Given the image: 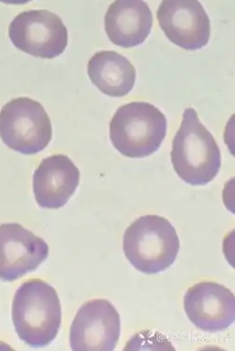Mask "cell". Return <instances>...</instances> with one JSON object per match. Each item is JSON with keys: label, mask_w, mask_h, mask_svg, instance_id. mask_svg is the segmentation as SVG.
Masks as SVG:
<instances>
[{"label": "cell", "mask_w": 235, "mask_h": 351, "mask_svg": "<svg viewBox=\"0 0 235 351\" xmlns=\"http://www.w3.org/2000/svg\"><path fill=\"white\" fill-rule=\"evenodd\" d=\"M12 318L18 336L31 347H44L56 339L62 322L56 289L42 279H30L16 291Z\"/></svg>", "instance_id": "obj_1"}, {"label": "cell", "mask_w": 235, "mask_h": 351, "mask_svg": "<svg viewBox=\"0 0 235 351\" xmlns=\"http://www.w3.org/2000/svg\"><path fill=\"white\" fill-rule=\"evenodd\" d=\"M171 160L178 176L191 186H206L220 171L222 159L218 143L200 123L194 108L184 112L174 137Z\"/></svg>", "instance_id": "obj_2"}, {"label": "cell", "mask_w": 235, "mask_h": 351, "mask_svg": "<svg viewBox=\"0 0 235 351\" xmlns=\"http://www.w3.org/2000/svg\"><path fill=\"white\" fill-rule=\"evenodd\" d=\"M180 240L169 219L159 215H144L128 226L124 235V252L128 262L140 272L156 274L175 263Z\"/></svg>", "instance_id": "obj_3"}, {"label": "cell", "mask_w": 235, "mask_h": 351, "mask_svg": "<svg viewBox=\"0 0 235 351\" xmlns=\"http://www.w3.org/2000/svg\"><path fill=\"white\" fill-rule=\"evenodd\" d=\"M165 114L148 102H130L118 108L110 122V139L122 155L134 159L158 151L167 135Z\"/></svg>", "instance_id": "obj_4"}, {"label": "cell", "mask_w": 235, "mask_h": 351, "mask_svg": "<svg viewBox=\"0 0 235 351\" xmlns=\"http://www.w3.org/2000/svg\"><path fill=\"white\" fill-rule=\"evenodd\" d=\"M52 136L50 117L31 98L11 100L0 112V138L13 151L36 155L48 147Z\"/></svg>", "instance_id": "obj_5"}, {"label": "cell", "mask_w": 235, "mask_h": 351, "mask_svg": "<svg viewBox=\"0 0 235 351\" xmlns=\"http://www.w3.org/2000/svg\"><path fill=\"white\" fill-rule=\"evenodd\" d=\"M9 36L18 50L42 59L60 56L68 45L62 19L46 10L19 14L10 25Z\"/></svg>", "instance_id": "obj_6"}, {"label": "cell", "mask_w": 235, "mask_h": 351, "mask_svg": "<svg viewBox=\"0 0 235 351\" xmlns=\"http://www.w3.org/2000/svg\"><path fill=\"white\" fill-rule=\"evenodd\" d=\"M120 336V316L108 300L83 304L70 328L71 349L74 351H112Z\"/></svg>", "instance_id": "obj_7"}, {"label": "cell", "mask_w": 235, "mask_h": 351, "mask_svg": "<svg viewBox=\"0 0 235 351\" xmlns=\"http://www.w3.org/2000/svg\"><path fill=\"white\" fill-rule=\"evenodd\" d=\"M157 20L165 36L184 50H199L210 40V18L198 0H163Z\"/></svg>", "instance_id": "obj_8"}, {"label": "cell", "mask_w": 235, "mask_h": 351, "mask_svg": "<svg viewBox=\"0 0 235 351\" xmlns=\"http://www.w3.org/2000/svg\"><path fill=\"white\" fill-rule=\"evenodd\" d=\"M50 248L20 223L0 225V279L17 280L36 271L48 258Z\"/></svg>", "instance_id": "obj_9"}, {"label": "cell", "mask_w": 235, "mask_h": 351, "mask_svg": "<svg viewBox=\"0 0 235 351\" xmlns=\"http://www.w3.org/2000/svg\"><path fill=\"white\" fill-rule=\"evenodd\" d=\"M184 310L190 322L199 330L221 332L234 322V295L220 283L202 281L186 291Z\"/></svg>", "instance_id": "obj_10"}, {"label": "cell", "mask_w": 235, "mask_h": 351, "mask_svg": "<svg viewBox=\"0 0 235 351\" xmlns=\"http://www.w3.org/2000/svg\"><path fill=\"white\" fill-rule=\"evenodd\" d=\"M81 180V172L65 155H54L42 160L33 176L36 202L42 208L65 206L74 195Z\"/></svg>", "instance_id": "obj_11"}, {"label": "cell", "mask_w": 235, "mask_h": 351, "mask_svg": "<svg viewBox=\"0 0 235 351\" xmlns=\"http://www.w3.org/2000/svg\"><path fill=\"white\" fill-rule=\"evenodd\" d=\"M153 16L144 0H115L105 15V32L115 46H140L151 32Z\"/></svg>", "instance_id": "obj_12"}, {"label": "cell", "mask_w": 235, "mask_h": 351, "mask_svg": "<svg viewBox=\"0 0 235 351\" xmlns=\"http://www.w3.org/2000/svg\"><path fill=\"white\" fill-rule=\"evenodd\" d=\"M87 73L92 83L110 97L128 95L134 88L137 75L134 65L113 51L96 53L89 59Z\"/></svg>", "instance_id": "obj_13"}, {"label": "cell", "mask_w": 235, "mask_h": 351, "mask_svg": "<svg viewBox=\"0 0 235 351\" xmlns=\"http://www.w3.org/2000/svg\"><path fill=\"white\" fill-rule=\"evenodd\" d=\"M32 0H0V3H5V5H21L30 3Z\"/></svg>", "instance_id": "obj_14"}]
</instances>
